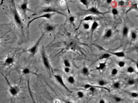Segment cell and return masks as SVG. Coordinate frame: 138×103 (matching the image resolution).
<instances>
[{"mask_svg": "<svg viewBox=\"0 0 138 103\" xmlns=\"http://www.w3.org/2000/svg\"><path fill=\"white\" fill-rule=\"evenodd\" d=\"M106 83H106V82H104V81H103V80H100L98 82V84L100 86H103L106 85Z\"/></svg>", "mask_w": 138, "mask_h": 103, "instance_id": "21", "label": "cell"}, {"mask_svg": "<svg viewBox=\"0 0 138 103\" xmlns=\"http://www.w3.org/2000/svg\"><path fill=\"white\" fill-rule=\"evenodd\" d=\"M132 36L133 39H135L136 38V34L135 33H133V32L132 33Z\"/></svg>", "mask_w": 138, "mask_h": 103, "instance_id": "35", "label": "cell"}, {"mask_svg": "<svg viewBox=\"0 0 138 103\" xmlns=\"http://www.w3.org/2000/svg\"><path fill=\"white\" fill-rule=\"evenodd\" d=\"M22 73L23 75H26L32 73V72L28 68L26 67L22 69Z\"/></svg>", "mask_w": 138, "mask_h": 103, "instance_id": "9", "label": "cell"}, {"mask_svg": "<svg viewBox=\"0 0 138 103\" xmlns=\"http://www.w3.org/2000/svg\"><path fill=\"white\" fill-rule=\"evenodd\" d=\"M114 55L117 56L119 57H123L124 56V54L123 52H117V53H113Z\"/></svg>", "mask_w": 138, "mask_h": 103, "instance_id": "17", "label": "cell"}, {"mask_svg": "<svg viewBox=\"0 0 138 103\" xmlns=\"http://www.w3.org/2000/svg\"><path fill=\"white\" fill-rule=\"evenodd\" d=\"M113 99L114 101L117 103H120L121 101H122L123 100L120 97H118V96H115L113 97Z\"/></svg>", "mask_w": 138, "mask_h": 103, "instance_id": "12", "label": "cell"}, {"mask_svg": "<svg viewBox=\"0 0 138 103\" xmlns=\"http://www.w3.org/2000/svg\"><path fill=\"white\" fill-rule=\"evenodd\" d=\"M77 96L79 98H83L84 96V94L82 91H79V92H77Z\"/></svg>", "mask_w": 138, "mask_h": 103, "instance_id": "15", "label": "cell"}, {"mask_svg": "<svg viewBox=\"0 0 138 103\" xmlns=\"http://www.w3.org/2000/svg\"><path fill=\"white\" fill-rule=\"evenodd\" d=\"M112 13L114 15H116L118 13L117 10L116 9H113L112 10Z\"/></svg>", "mask_w": 138, "mask_h": 103, "instance_id": "31", "label": "cell"}, {"mask_svg": "<svg viewBox=\"0 0 138 103\" xmlns=\"http://www.w3.org/2000/svg\"><path fill=\"white\" fill-rule=\"evenodd\" d=\"M128 29L127 28H124L123 30V34L124 35H126L128 33Z\"/></svg>", "mask_w": 138, "mask_h": 103, "instance_id": "30", "label": "cell"}, {"mask_svg": "<svg viewBox=\"0 0 138 103\" xmlns=\"http://www.w3.org/2000/svg\"><path fill=\"white\" fill-rule=\"evenodd\" d=\"M10 94L13 96H16L20 92V89L17 86H13L9 85V89Z\"/></svg>", "mask_w": 138, "mask_h": 103, "instance_id": "4", "label": "cell"}, {"mask_svg": "<svg viewBox=\"0 0 138 103\" xmlns=\"http://www.w3.org/2000/svg\"><path fill=\"white\" fill-rule=\"evenodd\" d=\"M89 11H91V12L94 13H99V12L97 11V10L95 8H93V7L91 8V9H89Z\"/></svg>", "mask_w": 138, "mask_h": 103, "instance_id": "23", "label": "cell"}, {"mask_svg": "<svg viewBox=\"0 0 138 103\" xmlns=\"http://www.w3.org/2000/svg\"><path fill=\"white\" fill-rule=\"evenodd\" d=\"M135 83V81L134 80L132 79H130L128 81V84L130 85H134Z\"/></svg>", "mask_w": 138, "mask_h": 103, "instance_id": "19", "label": "cell"}, {"mask_svg": "<svg viewBox=\"0 0 138 103\" xmlns=\"http://www.w3.org/2000/svg\"><path fill=\"white\" fill-rule=\"evenodd\" d=\"M120 87V84L119 82H116L115 83H114L113 85V87L114 88L116 89H118Z\"/></svg>", "mask_w": 138, "mask_h": 103, "instance_id": "14", "label": "cell"}, {"mask_svg": "<svg viewBox=\"0 0 138 103\" xmlns=\"http://www.w3.org/2000/svg\"><path fill=\"white\" fill-rule=\"evenodd\" d=\"M106 103V102L105 100H103V99H101V100L99 101V103Z\"/></svg>", "mask_w": 138, "mask_h": 103, "instance_id": "36", "label": "cell"}, {"mask_svg": "<svg viewBox=\"0 0 138 103\" xmlns=\"http://www.w3.org/2000/svg\"><path fill=\"white\" fill-rule=\"evenodd\" d=\"M91 85H89V84H86L84 86V88L85 89H89V88H91Z\"/></svg>", "mask_w": 138, "mask_h": 103, "instance_id": "34", "label": "cell"}, {"mask_svg": "<svg viewBox=\"0 0 138 103\" xmlns=\"http://www.w3.org/2000/svg\"><path fill=\"white\" fill-rule=\"evenodd\" d=\"M110 54H107V53H106V54H104L102 55V56L101 57V59H102V58H107L108 57H110Z\"/></svg>", "mask_w": 138, "mask_h": 103, "instance_id": "20", "label": "cell"}, {"mask_svg": "<svg viewBox=\"0 0 138 103\" xmlns=\"http://www.w3.org/2000/svg\"><path fill=\"white\" fill-rule=\"evenodd\" d=\"M55 103H60V101H59L58 100H56L55 101Z\"/></svg>", "mask_w": 138, "mask_h": 103, "instance_id": "43", "label": "cell"}, {"mask_svg": "<svg viewBox=\"0 0 138 103\" xmlns=\"http://www.w3.org/2000/svg\"><path fill=\"white\" fill-rule=\"evenodd\" d=\"M89 91L92 93H94L96 91V88L94 87H92L91 85V88H89Z\"/></svg>", "mask_w": 138, "mask_h": 103, "instance_id": "24", "label": "cell"}, {"mask_svg": "<svg viewBox=\"0 0 138 103\" xmlns=\"http://www.w3.org/2000/svg\"><path fill=\"white\" fill-rule=\"evenodd\" d=\"M30 1H23L22 3L18 5V8L21 12L22 15L24 17L25 19H26L27 17V11H31L32 12H34V11L30 9L28 7V4Z\"/></svg>", "mask_w": 138, "mask_h": 103, "instance_id": "2", "label": "cell"}, {"mask_svg": "<svg viewBox=\"0 0 138 103\" xmlns=\"http://www.w3.org/2000/svg\"><path fill=\"white\" fill-rule=\"evenodd\" d=\"M68 81L69 83L73 84L75 82V79L73 77H70L68 79Z\"/></svg>", "mask_w": 138, "mask_h": 103, "instance_id": "13", "label": "cell"}, {"mask_svg": "<svg viewBox=\"0 0 138 103\" xmlns=\"http://www.w3.org/2000/svg\"><path fill=\"white\" fill-rule=\"evenodd\" d=\"M69 19L71 22H73V21H74V18L73 17H70V18Z\"/></svg>", "mask_w": 138, "mask_h": 103, "instance_id": "41", "label": "cell"}, {"mask_svg": "<svg viewBox=\"0 0 138 103\" xmlns=\"http://www.w3.org/2000/svg\"><path fill=\"white\" fill-rule=\"evenodd\" d=\"M68 11H69V13H70V11L68 9Z\"/></svg>", "mask_w": 138, "mask_h": 103, "instance_id": "46", "label": "cell"}, {"mask_svg": "<svg viewBox=\"0 0 138 103\" xmlns=\"http://www.w3.org/2000/svg\"><path fill=\"white\" fill-rule=\"evenodd\" d=\"M81 2L83 3L84 4H85V5L87 4V1H85V0H82Z\"/></svg>", "mask_w": 138, "mask_h": 103, "instance_id": "37", "label": "cell"}, {"mask_svg": "<svg viewBox=\"0 0 138 103\" xmlns=\"http://www.w3.org/2000/svg\"><path fill=\"white\" fill-rule=\"evenodd\" d=\"M55 10H54L53 9H51V8H45V9L41 10V11H39V12H38V13L36 14H38V13H44L51 12H53Z\"/></svg>", "mask_w": 138, "mask_h": 103, "instance_id": "10", "label": "cell"}, {"mask_svg": "<svg viewBox=\"0 0 138 103\" xmlns=\"http://www.w3.org/2000/svg\"><path fill=\"white\" fill-rule=\"evenodd\" d=\"M51 14H50V13H46V14H44V15H41L37 17L36 18H34L32 19L30 21H29L28 23V25H27V27H28V28L29 29V28L30 25L32 23L35 21V20H36V19H38L39 18H46L47 19H50L51 17Z\"/></svg>", "mask_w": 138, "mask_h": 103, "instance_id": "7", "label": "cell"}, {"mask_svg": "<svg viewBox=\"0 0 138 103\" xmlns=\"http://www.w3.org/2000/svg\"><path fill=\"white\" fill-rule=\"evenodd\" d=\"M42 38V36H41V37L38 40H37V42H36L34 44L33 46L27 50V52L31 54L33 57H34L35 55L37 52L39 47V44H40Z\"/></svg>", "mask_w": 138, "mask_h": 103, "instance_id": "3", "label": "cell"}, {"mask_svg": "<svg viewBox=\"0 0 138 103\" xmlns=\"http://www.w3.org/2000/svg\"><path fill=\"white\" fill-rule=\"evenodd\" d=\"M136 103H138V102H136Z\"/></svg>", "mask_w": 138, "mask_h": 103, "instance_id": "47", "label": "cell"}, {"mask_svg": "<svg viewBox=\"0 0 138 103\" xmlns=\"http://www.w3.org/2000/svg\"><path fill=\"white\" fill-rule=\"evenodd\" d=\"M98 24H97V23L96 22H94V23L92 24V30H94L96 28L98 27Z\"/></svg>", "mask_w": 138, "mask_h": 103, "instance_id": "22", "label": "cell"}, {"mask_svg": "<svg viewBox=\"0 0 138 103\" xmlns=\"http://www.w3.org/2000/svg\"><path fill=\"white\" fill-rule=\"evenodd\" d=\"M124 64H125V63L123 62H119V65L120 67H123V66H124Z\"/></svg>", "mask_w": 138, "mask_h": 103, "instance_id": "33", "label": "cell"}, {"mask_svg": "<svg viewBox=\"0 0 138 103\" xmlns=\"http://www.w3.org/2000/svg\"><path fill=\"white\" fill-rule=\"evenodd\" d=\"M67 35H68V36H69L70 35V33H67Z\"/></svg>", "mask_w": 138, "mask_h": 103, "instance_id": "45", "label": "cell"}, {"mask_svg": "<svg viewBox=\"0 0 138 103\" xmlns=\"http://www.w3.org/2000/svg\"><path fill=\"white\" fill-rule=\"evenodd\" d=\"M107 3H111V0H107Z\"/></svg>", "mask_w": 138, "mask_h": 103, "instance_id": "42", "label": "cell"}, {"mask_svg": "<svg viewBox=\"0 0 138 103\" xmlns=\"http://www.w3.org/2000/svg\"><path fill=\"white\" fill-rule=\"evenodd\" d=\"M134 69H133V68L130 67L128 68V71L129 73H132L134 72Z\"/></svg>", "mask_w": 138, "mask_h": 103, "instance_id": "29", "label": "cell"}, {"mask_svg": "<svg viewBox=\"0 0 138 103\" xmlns=\"http://www.w3.org/2000/svg\"><path fill=\"white\" fill-rule=\"evenodd\" d=\"M105 67V63L100 64V66L98 67L97 68V70L103 69Z\"/></svg>", "mask_w": 138, "mask_h": 103, "instance_id": "18", "label": "cell"}, {"mask_svg": "<svg viewBox=\"0 0 138 103\" xmlns=\"http://www.w3.org/2000/svg\"><path fill=\"white\" fill-rule=\"evenodd\" d=\"M15 62V58L13 56H8L4 60V64L5 66H10L13 65Z\"/></svg>", "mask_w": 138, "mask_h": 103, "instance_id": "6", "label": "cell"}, {"mask_svg": "<svg viewBox=\"0 0 138 103\" xmlns=\"http://www.w3.org/2000/svg\"><path fill=\"white\" fill-rule=\"evenodd\" d=\"M118 3H119V4L120 5H123V4H124V2H123V1H119V2H118Z\"/></svg>", "mask_w": 138, "mask_h": 103, "instance_id": "39", "label": "cell"}, {"mask_svg": "<svg viewBox=\"0 0 138 103\" xmlns=\"http://www.w3.org/2000/svg\"><path fill=\"white\" fill-rule=\"evenodd\" d=\"M45 29L47 31L50 32V31H52L54 30V27L52 25H47L45 26Z\"/></svg>", "mask_w": 138, "mask_h": 103, "instance_id": "11", "label": "cell"}, {"mask_svg": "<svg viewBox=\"0 0 138 103\" xmlns=\"http://www.w3.org/2000/svg\"><path fill=\"white\" fill-rule=\"evenodd\" d=\"M64 64H65V66L67 67H69L70 66L69 63V62L67 60H65L64 61Z\"/></svg>", "mask_w": 138, "mask_h": 103, "instance_id": "28", "label": "cell"}, {"mask_svg": "<svg viewBox=\"0 0 138 103\" xmlns=\"http://www.w3.org/2000/svg\"><path fill=\"white\" fill-rule=\"evenodd\" d=\"M88 69L87 68H83V74L87 75V74H88Z\"/></svg>", "mask_w": 138, "mask_h": 103, "instance_id": "26", "label": "cell"}, {"mask_svg": "<svg viewBox=\"0 0 138 103\" xmlns=\"http://www.w3.org/2000/svg\"><path fill=\"white\" fill-rule=\"evenodd\" d=\"M92 18L91 16H88L85 18L84 20L88 21V20H92Z\"/></svg>", "mask_w": 138, "mask_h": 103, "instance_id": "32", "label": "cell"}, {"mask_svg": "<svg viewBox=\"0 0 138 103\" xmlns=\"http://www.w3.org/2000/svg\"><path fill=\"white\" fill-rule=\"evenodd\" d=\"M111 30H109L107 32V34H106V36L107 37H110L111 35Z\"/></svg>", "mask_w": 138, "mask_h": 103, "instance_id": "25", "label": "cell"}, {"mask_svg": "<svg viewBox=\"0 0 138 103\" xmlns=\"http://www.w3.org/2000/svg\"><path fill=\"white\" fill-rule=\"evenodd\" d=\"M65 71L66 73H69V68H65Z\"/></svg>", "mask_w": 138, "mask_h": 103, "instance_id": "40", "label": "cell"}, {"mask_svg": "<svg viewBox=\"0 0 138 103\" xmlns=\"http://www.w3.org/2000/svg\"><path fill=\"white\" fill-rule=\"evenodd\" d=\"M129 94L131 97L134 98H136L138 96V94L136 92H131Z\"/></svg>", "mask_w": 138, "mask_h": 103, "instance_id": "16", "label": "cell"}, {"mask_svg": "<svg viewBox=\"0 0 138 103\" xmlns=\"http://www.w3.org/2000/svg\"><path fill=\"white\" fill-rule=\"evenodd\" d=\"M84 27L85 28V29H88L89 28V25L88 24H85L84 25Z\"/></svg>", "mask_w": 138, "mask_h": 103, "instance_id": "38", "label": "cell"}, {"mask_svg": "<svg viewBox=\"0 0 138 103\" xmlns=\"http://www.w3.org/2000/svg\"><path fill=\"white\" fill-rule=\"evenodd\" d=\"M42 60L43 61V64L46 68L48 69H50V66L49 64V61L48 60L47 56L46 55L45 51L44 49H42L41 52Z\"/></svg>", "mask_w": 138, "mask_h": 103, "instance_id": "5", "label": "cell"}, {"mask_svg": "<svg viewBox=\"0 0 138 103\" xmlns=\"http://www.w3.org/2000/svg\"><path fill=\"white\" fill-rule=\"evenodd\" d=\"M12 8L11 10L12 13L13 17V20L14 22L16 24L17 27L20 28L23 30V23L21 19V17L18 11H17V9L16 7V5L14 3V1H12Z\"/></svg>", "mask_w": 138, "mask_h": 103, "instance_id": "1", "label": "cell"}, {"mask_svg": "<svg viewBox=\"0 0 138 103\" xmlns=\"http://www.w3.org/2000/svg\"><path fill=\"white\" fill-rule=\"evenodd\" d=\"M65 103H71V102H70V101H67Z\"/></svg>", "mask_w": 138, "mask_h": 103, "instance_id": "44", "label": "cell"}, {"mask_svg": "<svg viewBox=\"0 0 138 103\" xmlns=\"http://www.w3.org/2000/svg\"><path fill=\"white\" fill-rule=\"evenodd\" d=\"M55 78L58 81V82L61 84L63 86L66 90L69 91V89L68 88L66 87L65 84H64V82L63 80V79L61 76H60L59 75H55Z\"/></svg>", "mask_w": 138, "mask_h": 103, "instance_id": "8", "label": "cell"}, {"mask_svg": "<svg viewBox=\"0 0 138 103\" xmlns=\"http://www.w3.org/2000/svg\"><path fill=\"white\" fill-rule=\"evenodd\" d=\"M117 73V70L116 69H113V71H112V74L113 75H116Z\"/></svg>", "mask_w": 138, "mask_h": 103, "instance_id": "27", "label": "cell"}]
</instances>
